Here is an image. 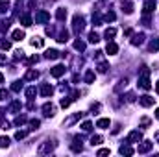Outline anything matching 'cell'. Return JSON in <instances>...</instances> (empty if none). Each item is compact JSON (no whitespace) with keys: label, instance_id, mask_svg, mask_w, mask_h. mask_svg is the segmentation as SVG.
Instances as JSON below:
<instances>
[{"label":"cell","instance_id":"21","mask_svg":"<svg viewBox=\"0 0 159 157\" xmlns=\"http://www.w3.org/2000/svg\"><path fill=\"white\" fill-rule=\"evenodd\" d=\"M109 124H111V122H109V118H100V120L96 122V126H98V128H102V129H107Z\"/></svg>","mask_w":159,"mask_h":157},{"label":"cell","instance_id":"39","mask_svg":"<svg viewBox=\"0 0 159 157\" xmlns=\"http://www.w3.org/2000/svg\"><path fill=\"white\" fill-rule=\"evenodd\" d=\"M30 126H32V129H37L39 126H41V122H39V120H35V118H33V120H30Z\"/></svg>","mask_w":159,"mask_h":157},{"label":"cell","instance_id":"26","mask_svg":"<svg viewBox=\"0 0 159 157\" xmlns=\"http://www.w3.org/2000/svg\"><path fill=\"white\" fill-rule=\"evenodd\" d=\"M89 41H91V43H98V41H100V35H98L96 32H91V33H89Z\"/></svg>","mask_w":159,"mask_h":157},{"label":"cell","instance_id":"12","mask_svg":"<svg viewBox=\"0 0 159 157\" xmlns=\"http://www.w3.org/2000/svg\"><path fill=\"white\" fill-rule=\"evenodd\" d=\"M106 52L109 55H115L118 52V46H117V43H107V46H106Z\"/></svg>","mask_w":159,"mask_h":157},{"label":"cell","instance_id":"28","mask_svg":"<svg viewBox=\"0 0 159 157\" xmlns=\"http://www.w3.org/2000/svg\"><path fill=\"white\" fill-rule=\"evenodd\" d=\"M74 48L80 50V52H83V50H85V43L83 41H74Z\"/></svg>","mask_w":159,"mask_h":157},{"label":"cell","instance_id":"3","mask_svg":"<svg viewBox=\"0 0 159 157\" xmlns=\"http://www.w3.org/2000/svg\"><path fill=\"white\" fill-rule=\"evenodd\" d=\"M48 21H50V13H48V11H39L35 15V24H44Z\"/></svg>","mask_w":159,"mask_h":157},{"label":"cell","instance_id":"5","mask_svg":"<svg viewBox=\"0 0 159 157\" xmlns=\"http://www.w3.org/2000/svg\"><path fill=\"white\" fill-rule=\"evenodd\" d=\"M65 65H56V67H54L52 70H50V74L54 76V78H61L63 74H65Z\"/></svg>","mask_w":159,"mask_h":157},{"label":"cell","instance_id":"22","mask_svg":"<svg viewBox=\"0 0 159 157\" xmlns=\"http://www.w3.org/2000/svg\"><path fill=\"white\" fill-rule=\"evenodd\" d=\"M115 35H117V30L115 28H107L106 33H104V37H106V39H113Z\"/></svg>","mask_w":159,"mask_h":157},{"label":"cell","instance_id":"44","mask_svg":"<svg viewBox=\"0 0 159 157\" xmlns=\"http://www.w3.org/2000/svg\"><path fill=\"white\" fill-rule=\"evenodd\" d=\"M104 155H109V148H102V150H98V157H104Z\"/></svg>","mask_w":159,"mask_h":157},{"label":"cell","instance_id":"52","mask_svg":"<svg viewBox=\"0 0 159 157\" xmlns=\"http://www.w3.org/2000/svg\"><path fill=\"white\" fill-rule=\"evenodd\" d=\"M4 82V74H0V83H2Z\"/></svg>","mask_w":159,"mask_h":157},{"label":"cell","instance_id":"2","mask_svg":"<svg viewBox=\"0 0 159 157\" xmlns=\"http://www.w3.org/2000/svg\"><path fill=\"white\" fill-rule=\"evenodd\" d=\"M72 22H74V32H82L83 26H85V19H83L82 15H74Z\"/></svg>","mask_w":159,"mask_h":157},{"label":"cell","instance_id":"50","mask_svg":"<svg viewBox=\"0 0 159 157\" xmlns=\"http://www.w3.org/2000/svg\"><path fill=\"white\" fill-rule=\"evenodd\" d=\"M39 61V57H37V55H33V57H30V63H37Z\"/></svg>","mask_w":159,"mask_h":157},{"label":"cell","instance_id":"32","mask_svg":"<svg viewBox=\"0 0 159 157\" xmlns=\"http://www.w3.org/2000/svg\"><path fill=\"white\" fill-rule=\"evenodd\" d=\"M9 24H11L9 21H2V22H0V32H8V30H9Z\"/></svg>","mask_w":159,"mask_h":157},{"label":"cell","instance_id":"40","mask_svg":"<svg viewBox=\"0 0 159 157\" xmlns=\"http://www.w3.org/2000/svg\"><path fill=\"white\" fill-rule=\"evenodd\" d=\"M93 22H94V26H100V15L98 13L93 15Z\"/></svg>","mask_w":159,"mask_h":157},{"label":"cell","instance_id":"6","mask_svg":"<svg viewBox=\"0 0 159 157\" xmlns=\"http://www.w3.org/2000/svg\"><path fill=\"white\" fill-rule=\"evenodd\" d=\"M152 146H153V142H150V140H144V142L139 144L137 151H139V154H146V151H150V150H152Z\"/></svg>","mask_w":159,"mask_h":157},{"label":"cell","instance_id":"8","mask_svg":"<svg viewBox=\"0 0 159 157\" xmlns=\"http://www.w3.org/2000/svg\"><path fill=\"white\" fill-rule=\"evenodd\" d=\"M139 104H141L142 107H150V105L153 104V98H152V96H148V94H144V96L139 98Z\"/></svg>","mask_w":159,"mask_h":157},{"label":"cell","instance_id":"41","mask_svg":"<svg viewBox=\"0 0 159 157\" xmlns=\"http://www.w3.org/2000/svg\"><path fill=\"white\" fill-rule=\"evenodd\" d=\"M124 11H126V13H133V4H131V2H128L126 6H124Z\"/></svg>","mask_w":159,"mask_h":157},{"label":"cell","instance_id":"35","mask_svg":"<svg viewBox=\"0 0 159 157\" xmlns=\"http://www.w3.org/2000/svg\"><path fill=\"white\" fill-rule=\"evenodd\" d=\"M107 68H109V63H106V61L98 65V72H107Z\"/></svg>","mask_w":159,"mask_h":157},{"label":"cell","instance_id":"45","mask_svg":"<svg viewBox=\"0 0 159 157\" xmlns=\"http://www.w3.org/2000/svg\"><path fill=\"white\" fill-rule=\"evenodd\" d=\"M59 104H61V107H63V109H65V107H68V105H71V100H68V98H63Z\"/></svg>","mask_w":159,"mask_h":157},{"label":"cell","instance_id":"36","mask_svg":"<svg viewBox=\"0 0 159 157\" xmlns=\"http://www.w3.org/2000/svg\"><path fill=\"white\" fill-rule=\"evenodd\" d=\"M37 94V91H35V87H30V89H26V96L28 98H33V96Z\"/></svg>","mask_w":159,"mask_h":157},{"label":"cell","instance_id":"4","mask_svg":"<svg viewBox=\"0 0 159 157\" xmlns=\"http://www.w3.org/2000/svg\"><path fill=\"white\" fill-rule=\"evenodd\" d=\"M139 87L144 89V91H150V89H152V83H150V80H148L146 74H142L141 78H139Z\"/></svg>","mask_w":159,"mask_h":157},{"label":"cell","instance_id":"43","mask_svg":"<svg viewBox=\"0 0 159 157\" xmlns=\"http://www.w3.org/2000/svg\"><path fill=\"white\" fill-rule=\"evenodd\" d=\"M8 96H9V93H8L6 89H0V100H6Z\"/></svg>","mask_w":159,"mask_h":157},{"label":"cell","instance_id":"34","mask_svg":"<svg viewBox=\"0 0 159 157\" xmlns=\"http://www.w3.org/2000/svg\"><path fill=\"white\" fill-rule=\"evenodd\" d=\"M24 122H26V116H24V115H21V116L15 118V126H22Z\"/></svg>","mask_w":159,"mask_h":157},{"label":"cell","instance_id":"23","mask_svg":"<svg viewBox=\"0 0 159 157\" xmlns=\"http://www.w3.org/2000/svg\"><path fill=\"white\" fill-rule=\"evenodd\" d=\"M24 78H26V80H37L39 78V72H37V70H28Z\"/></svg>","mask_w":159,"mask_h":157},{"label":"cell","instance_id":"17","mask_svg":"<svg viewBox=\"0 0 159 157\" xmlns=\"http://www.w3.org/2000/svg\"><path fill=\"white\" fill-rule=\"evenodd\" d=\"M11 37H13V41H22V39H24V32H22V30H15V32L11 33Z\"/></svg>","mask_w":159,"mask_h":157},{"label":"cell","instance_id":"31","mask_svg":"<svg viewBox=\"0 0 159 157\" xmlns=\"http://www.w3.org/2000/svg\"><path fill=\"white\" fill-rule=\"evenodd\" d=\"M57 41H59V43H67V41H68V32H63V33H59Z\"/></svg>","mask_w":159,"mask_h":157},{"label":"cell","instance_id":"49","mask_svg":"<svg viewBox=\"0 0 159 157\" xmlns=\"http://www.w3.org/2000/svg\"><path fill=\"white\" fill-rule=\"evenodd\" d=\"M6 61H8V59H6V55H4V54H0V65H6Z\"/></svg>","mask_w":159,"mask_h":157},{"label":"cell","instance_id":"42","mask_svg":"<svg viewBox=\"0 0 159 157\" xmlns=\"http://www.w3.org/2000/svg\"><path fill=\"white\" fill-rule=\"evenodd\" d=\"M0 46H2L4 50H9V48H11V43H9V41H0Z\"/></svg>","mask_w":159,"mask_h":157},{"label":"cell","instance_id":"14","mask_svg":"<svg viewBox=\"0 0 159 157\" xmlns=\"http://www.w3.org/2000/svg\"><path fill=\"white\" fill-rule=\"evenodd\" d=\"M21 24H22V26H32V24H33V21H32V17H30V15H22V17H21Z\"/></svg>","mask_w":159,"mask_h":157},{"label":"cell","instance_id":"10","mask_svg":"<svg viewBox=\"0 0 159 157\" xmlns=\"http://www.w3.org/2000/svg\"><path fill=\"white\" fill-rule=\"evenodd\" d=\"M153 9H156V0H146L144 2V15L152 13Z\"/></svg>","mask_w":159,"mask_h":157},{"label":"cell","instance_id":"11","mask_svg":"<svg viewBox=\"0 0 159 157\" xmlns=\"http://www.w3.org/2000/svg\"><path fill=\"white\" fill-rule=\"evenodd\" d=\"M142 43H144V33L133 35V39H131V44H133V46H139V44H142Z\"/></svg>","mask_w":159,"mask_h":157},{"label":"cell","instance_id":"13","mask_svg":"<svg viewBox=\"0 0 159 157\" xmlns=\"http://www.w3.org/2000/svg\"><path fill=\"white\" fill-rule=\"evenodd\" d=\"M82 137H74V142H72V151H82Z\"/></svg>","mask_w":159,"mask_h":157},{"label":"cell","instance_id":"27","mask_svg":"<svg viewBox=\"0 0 159 157\" xmlns=\"http://www.w3.org/2000/svg\"><path fill=\"white\" fill-rule=\"evenodd\" d=\"M100 142H102V137H100V135H93V137H91V144H93V146H98Z\"/></svg>","mask_w":159,"mask_h":157},{"label":"cell","instance_id":"1","mask_svg":"<svg viewBox=\"0 0 159 157\" xmlns=\"http://www.w3.org/2000/svg\"><path fill=\"white\" fill-rule=\"evenodd\" d=\"M56 148V142H50V140H46V142H43L41 146L37 148V154H41V155H44V154H50V151Z\"/></svg>","mask_w":159,"mask_h":157},{"label":"cell","instance_id":"53","mask_svg":"<svg viewBox=\"0 0 159 157\" xmlns=\"http://www.w3.org/2000/svg\"><path fill=\"white\" fill-rule=\"evenodd\" d=\"M156 91H157V94H159V82H157V85H156Z\"/></svg>","mask_w":159,"mask_h":157},{"label":"cell","instance_id":"51","mask_svg":"<svg viewBox=\"0 0 159 157\" xmlns=\"http://www.w3.org/2000/svg\"><path fill=\"white\" fill-rule=\"evenodd\" d=\"M2 129H9V122H2Z\"/></svg>","mask_w":159,"mask_h":157},{"label":"cell","instance_id":"25","mask_svg":"<svg viewBox=\"0 0 159 157\" xmlns=\"http://www.w3.org/2000/svg\"><path fill=\"white\" fill-rule=\"evenodd\" d=\"M94 82V72L93 70H87L85 72V83H93Z\"/></svg>","mask_w":159,"mask_h":157},{"label":"cell","instance_id":"7","mask_svg":"<svg viewBox=\"0 0 159 157\" xmlns=\"http://www.w3.org/2000/svg\"><path fill=\"white\" fill-rule=\"evenodd\" d=\"M141 139H142L141 131H131V133L128 135V142H130V144H133V142H139Z\"/></svg>","mask_w":159,"mask_h":157},{"label":"cell","instance_id":"37","mask_svg":"<svg viewBox=\"0 0 159 157\" xmlns=\"http://www.w3.org/2000/svg\"><path fill=\"white\" fill-rule=\"evenodd\" d=\"M82 129H83V131H91V129H93V124H91V122H83V124H82Z\"/></svg>","mask_w":159,"mask_h":157},{"label":"cell","instance_id":"38","mask_svg":"<svg viewBox=\"0 0 159 157\" xmlns=\"http://www.w3.org/2000/svg\"><path fill=\"white\" fill-rule=\"evenodd\" d=\"M26 135H28L26 131H17V133H15V139H17V140H21V139H24Z\"/></svg>","mask_w":159,"mask_h":157},{"label":"cell","instance_id":"16","mask_svg":"<svg viewBox=\"0 0 159 157\" xmlns=\"http://www.w3.org/2000/svg\"><path fill=\"white\" fill-rule=\"evenodd\" d=\"M52 93H54V89H52L48 83H44L43 87H41V94H43V96H50Z\"/></svg>","mask_w":159,"mask_h":157},{"label":"cell","instance_id":"15","mask_svg":"<svg viewBox=\"0 0 159 157\" xmlns=\"http://www.w3.org/2000/svg\"><path fill=\"white\" fill-rule=\"evenodd\" d=\"M44 55H46V59H57L59 57V52H57V50H54V48H50V50H46V54H44Z\"/></svg>","mask_w":159,"mask_h":157},{"label":"cell","instance_id":"46","mask_svg":"<svg viewBox=\"0 0 159 157\" xmlns=\"http://www.w3.org/2000/svg\"><path fill=\"white\" fill-rule=\"evenodd\" d=\"M9 6H11L9 2H4L2 6H0V11H8V9H9Z\"/></svg>","mask_w":159,"mask_h":157},{"label":"cell","instance_id":"9","mask_svg":"<svg viewBox=\"0 0 159 157\" xmlns=\"http://www.w3.org/2000/svg\"><path fill=\"white\" fill-rule=\"evenodd\" d=\"M43 111H44V116H54V115H56V107H54L52 104H44Z\"/></svg>","mask_w":159,"mask_h":157},{"label":"cell","instance_id":"48","mask_svg":"<svg viewBox=\"0 0 159 157\" xmlns=\"http://www.w3.org/2000/svg\"><path fill=\"white\" fill-rule=\"evenodd\" d=\"M141 124H142V126H144V128H146V126L150 124V118H146V116H144V118H141Z\"/></svg>","mask_w":159,"mask_h":157},{"label":"cell","instance_id":"33","mask_svg":"<svg viewBox=\"0 0 159 157\" xmlns=\"http://www.w3.org/2000/svg\"><path fill=\"white\" fill-rule=\"evenodd\" d=\"M21 89H22V83H21V82H13V85H11V91H13V93H19Z\"/></svg>","mask_w":159,"mask_h":157},{"label":"cell","instance_id":"30","mask_svg":"<svg viewBox=\"0 0 159 157\" xmlns=\"http://www.w3.org/2000/svg\"><path fill=\"white\" fill-rule=\"evenodd\" d=\"M150 50L152 52H157L159 50V39H153V41L150 43Z\"/></svg>","mask_w":159,"mask_h":157},{"label":"cell","instance_id":"19","mask_svg":"<svg viewBox=\"0 0 159 157\" xmlns=\"http://www.w3.org/2000/svg\"><path fill=\"white\" fill-rule=\"evenodd\" d=\"M118 151H120V154L122 155H133V148H131V146H120V150H118Z\"/></svg>","mask_w":159,"mask_h":157},{"label":"cell","instance_id":"20","mask_svg":"<svg viewBox=\"0 0 159 157\" xmlns=\"http://www.w3.org/2000/svg\"><path fill=\"white\" fill-rule=\"evenodd\" d=\"M56 17H57V21H65V19H67V9L65 8H59L57 13H56Z\"/></svg>","mask_w":159,"mask_h":157},{"label":"cell","instance_id":"54","mask_svg":"<svg viewBox=\"0 0 159 157\" xmlns=\"http://www.w3.org/2000/svg\"><path fill=\"white\" fill-rule=\"evenodd\" d=\"M156 116H157V118H159V107H157V111H156Z\"/></svg>","mask_w":159,"mask_h":157},{"label":"cell","instance_id":"24","mask_svg":"<svg viewBox=\"0 0 159 157\" xmlns=\"http://www.w3.org/2000/svg\"><path fill=\"white\" fill-rule=\"evenodd\" d=\"M115 19H117V15L113 13V11H107L106 15H104V21H106V22H113Z\"/></svg>","mask_w":159,"mask_h":157},{"label":"cell","instance_id":"18","mask_svg":"<svg viewBox=\"0 0 159 157\" xmlns=\"http://www.w3.org/2000/svg\"><path fill=\"white\" fill-rule=\"evenodd\" d=\"M30 44H32V46H35V48H41L43 44H44V41H43L41 37H33L32 41H30Z\"/></svg>","mask_w":159,"mask_h":157},{"label":"cell","instance_id":"47","mask_svg":"<svg viewBox=\"0 0 159 157\" xmlns=\"http://www.w3.org/2000/svg\"><path fill=\"white\" fill-rule=\"evenodd\" d=\"M11 107H13V111H19V109L22 107V105H21V102H13V105H11Z\"/></svg>","mask_w":159,"mask_h":157},{"label":"cell","instance_id":"29","mask_svg":"<svg viewBox=\"0 0 159 157\" xmlns=\"http://www.w3.org/2000/svg\"><path fill=\"white\" fill-rule=\"evenodd\" d=\"M9 142H11V140H9L8 137H0V148H8Z\"/></svg>","mask_w":159,"mask_h":157}]
</instances>
